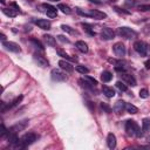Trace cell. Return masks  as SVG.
Segmentation results:
<instances>
[{"label":"cell","mask_w":150,"mask_h":150,"mask_svg":"<svg viewBox=\"0 0 150 150\" xmlns=\"http://www.w3.org/2000/svg\"><path fill=\"white\" fill-rule=\"evenodd\" d=\"M34 141H36V135L34 132H26L15 145H13L15 149H25L26 146H28L29 144H32Z\"/></svg>","instance_id":"obj_1"},{"label":"cell","mask_w":150,"mask_h":150,"mask_svg":"<svg viewBox=\"0 0 150 150\" xmlns=\"http://www.w3.org/2000/svg\"><path fill=\"white\" fill-rule=\"evenodd\" d=\"M125 131H127L128 136H141L139 128H138L137 123L132 120H128L125 122Z\"/></svg>","instance_id":"obj_2"},{"label":"cell","mask_w":150,"mask_h":150,"mask_svg":"<svg viewBox=\"0 0 150 150\" xmlns=\"http://www.w3.org/2000/svg\"><path fill=\"white\" fill-rule=\"evenodd\" d=\"M117 33L122 38H125V39H135L137 36V33L134 29L129 28V27H120L117 29Z\"/></svg>","instance_id":"obj_3"},{"label":"cell","mask_w":150,"mask_h":150,"mask_svg":"<svg viewBox=\"0 0 150 150\" xmlns=\"http://www.w3.org/2000/svg\"><path fill=\"white\" fill-rule=\"evenodd\" d=\"M134 49L141 55V56H146L148 53V45L143 41H136L134 43Z\"/></svg>","instance_id":"obj_4"},{"label":"cell","mask_w":150,"mask_h":150,"mask_svg":"<svg viewBox=\"0 0 150 150\" xmlns=\"http://www.w3.org/2000/svg\"><path fill=\"white\" fill-rule=\"evenodd\" d=\"M112 50H114V53H115V55H116L117 57H123V56L125 55V52H127L125 46H124L122 42H116V43L112 46Z\"/></svg>","instance_id":"obj_5"},{"label":"cell","mask_w":150,"mask_h":150,"mask_svg":"<svg viewBox=\"0 0 150 150\" xmlns=\"http://www.w3.org/2000/svg\"><path fill=\"white\" fill-rule=\"evenodd\" d=\"M2 46H4L7 50L13 52V53H20V52H21L20 46H19L18 43H15V42H12V41H4V42H2Z\"/></svg>","instance_id":"obj_6"},{"label":"cell","mask_w":150,"mask_h":150,"mask_svg":"<svg viewBox=\"0 0 150 150\" xmlns=\"http://www.w3.org/2000/svg\"><path fill=\"white\" fill-rule=\"evenodd\" d=\"M87 16L93 18V19H97V20H102V19L107 18V14L104 12L98 11V9H90L89 12H87Z\"/></svg>","instance_id":"obj_7"},{"label":"cell","mask_w":150,"mask_h":150,"mask_svg":"<svg viewBox=\"0 0 150 150\" xmlns=\"http://www.w3.org/2000/svg\"><path fill=\"white\" fill-rule=\"evenodd\" d=\"M50 76L54 81H66L67 80L66 74L62 73L60 69H53L52 73H50Z\"/></svg>","instance_id":"obj_8"},{"label":"cell","mask_w":150,"mask_h":150,"mask_svg":"<svg viewBox=\"0 0 150 150\" xmlns=\"http://www.w3.org/2000/svg\"><path fill=\"white\" fill-rule=\"evenodd\" d=\"M42 7L46 9V14H47V16H49V18H55V16H56V14H57V9H56V7H54V6L49 5V4H43Z\"/></svg>","instance_id":"obj_9"},{"label":"cell","mask_w":150,"mask_h":150,"mask_svg":"<svg viewBox=\"0 0 150 150\" xmlns=\"http://www.w3.org/2000/svg\"><path fill=\"white\" fill-rule=\"evenodd\" d=\"M101 36L104 40H111V39L115 38V32L109 27H104L102 29V32H101Z\"/></svg>","instance_id":"obj_10"},{"label":"cell","mask_w":150,"mask_h":150,"mask_svg":"<svg viewBox=\"0 0 150 150\" xmlns=\"http://www.w3.org/2000/svg\"><path fill=\"white\" fill-rule=\"evenodd\" d=\"M34 22H35V25L39 27V28H41V29H49L50 28V21H48V20H46V19H36V20H34Z\"/></svg>","instance_id":"obj_11"},{"label":"cell","mask_w":150,"mask_h":150,"mask_svg":"<svg viewBox=\"0 0 150 150\" xmlns=\"http://www.w3.org/2000/svg\"><path fill=\"white\" fill-rule=\"evenodd\" d=\"M121 77H122V81L123 82H125V83H128V84H130L132 87L136 86V80H135V77L132 75L127 74V73H122L121 74Z\"/></svg>","instance_id":"obj_12"},{"label":"cell","mask_w":150,"mask_h":150,"mask_svg":"<svg viewBox=\"0 0 150 150\" xmlns=\"http://www.w3.org/2000/svg\"><path fill=\"white\" fill-rule=\"evenodd\" d=\"M59 66H60L61 69L66 70L67 73H71V71L74 70V67H73L68 61H66V60H60V61H59Z\"/></svg>","instance_id":"obj_13"},{"label":"cell","mask_w":150,"mask_h":150,"mask_svg":"<svg viewBox=\"0 0 150 150\" xmlns=\"http://www.w3.org/2000/svg\"><path fill=\"white\" fill-rule=\"evenodd\" d=\"M27 121H22V122H19V123H16L15 125H13L12 128H9L8 129V131H13V132H18V131H21V130H23L26 127H27Z\"/></svg>","instance_id":"obj_14"},{"label":"cell","mask_w":150,"mask_h":150,"mask_svg":"<svg viewBox=\"0 0 150 150\" xmlns=\"http://www.w3.org/2000/svg\"><path fill=\"white\" fill-rule=\"evenodd\" d=\"M107 145H108L109 149H115L116 148V136L112 132L108 134V136H107Z\"/></svg>","instance_id":"obj_15"},{"label":"cell","mask_w":150,"mask_h":150,"mask_svg":"<svg viewBox=\"0 0 150 150\" xmlns=\"http://www.w3.org/2000/svg\"><path fill=\"white\" fill-rule=\"evenodd\" d=\"M34 60L40 67H47L48 66V61L40 54H34Z\"/></svg>","instance_id":"obj_16"},{"label":"cell","mask_w":150,"mask_h":150,"mask_svg":"<svg viewBox=\"0 0 150 150\" xmlns=\"http://www.w3.org/2000/svg\"><path fill=\"white\" fill-rule=\"evenodd\" d=\"M114 111L116 112V114H121L124 109H125V102L124 101H122V100H118L116 103H115V105H114Z\"/></svg>","instance_id":"obj_17"},{"label":"cell","mask_w":150,"mask_h":150,"mask_svg":"<svg viewBox=\"0 0 150 150\" xmlns=\"http://www.w3.org/2000/svg\"><path fill=\"white\" fill-rule=\"evenodd\" d=\"M2 13L5 14V15H7V16H9V18H15L16 15H18V9H13V8H6V7H4L2 8Z\"/></svg>","instance_id":"obj_18"},{"label":"cell","mask_w":150,"mask_h":150,"mask_svg":"<svg viewBox=\"0 0 150 150\" xmlns=\"http://www.w3.org/2000/svg\"><path fill=\"white\" fill-rule=\"evenodd\" d=\"M102 91H103V94H104L107 97H109V98H111V97L115 96V90H114L111 87L103 86V87H102Z\"/></svg>","instance_id":"obj_19"},{"label":"cell","mask_w":150,"mask_h":150,"mask_svg":"<svg viewBox=\"0 0 150 150\" xmlns=\"http://www.w3.org/2000/svg\"><path fill=\"white\" fill-rule=\"evenodd\" d=\"M75 46H76V48H77L80 52H82V53H87V52H88V46H87V43H86L84 41H76Z\"/></svg>","instance_id":"obj_20"},{"label":"cell","mask_w":150,"mask_h":150,"mask_svg":"<svg viewBox=\"0 0 150 150\" xmlns=\"http://www.w3.org/2000/svg\"><path fill=\"white\" fill-rule=\"evenodd\" d=\"M43 40H45V42H46L48 46H52V47H54V46H55V43H56L55 38H53V36H52V35H49V34L43 35Z\"/></svg>","instance_id":"obj_21"},{"label":"cell","mask_w":150,"mask_h":150,"mask_svg":"<svg viewBox=\"0 0 150 150\" xmlns=\"http://www.w3.org/2000/svg\"><path fill=\"white\" fill-rule=\"evenodd\" d=\"M142 131L143 132H146V131H150V118H143L142 121Z\"/></svg>","instance_id":"obj_22"},{"label":"cell","mask_w":150,"mask_h":150,"mask_svg":"<svg viewBox=\"0 0 150 150\" xmlns=\"http://www.w3.org/2000/svg\"><path fill=\"white\" fill-rule=\"evenodd\" d=\"M111 79H112V74H111L110 71H108V70H104V71L101 74V80H102L103 82H109Z\"/></svg>","instance_id":"obj_23"},{"label":"cell","mask_w":150,"mask_h":150,"mask_svg":"<svg viewBox=\"0 0 150 150\" xmlns=\"http://www.w3.org/2000/svg\"><path fill=\"white\" fill-rule=\"evenodd\" d=\"M125 110H127L129 114H137V112H138L137 107H135V105L131 104V103H125Z\"/></svg>","instance_id":"obj_24"},{"label":"cell","mask_w":150,"mask_h":150,"mask_svg":"<svg viewBox=\"0 0 150 150\" xmlns=\"http://www.w3.org/2000/svg\"><path fill=\"white\" fill-rule=\"evenodd\" d=\"M57 8H59V9H61V12H62V13H64V14H70V13H71L70 7H69V6H67V5H64V4H59Z\"/></svg>","instance_id":"obj_25"},{"label":"cell","mask_w":150,"mask_h":150,"mask_svg":"<svg viewBox=\"0 0 150 150\" xmlns=\"http://www.w3.org/2000/svg\"><path fill=\"white\" fill-rule=\"evenodd\" d=\"M80 83H81V86L83 87V88H87V89H93V87H94V84H91L89 81H87L86 79H81L80 80Z\"/></svg>","instance_id":"obj_26"},{"label":"cell","mask_w":150,"mask_h":150,"mask_svg":"<svg viewBox=\"0 0 150 150\" xmlns=\"http://www.w3.org/2000/svg\"><path fill=\"white\" fill-rule=\"evenodd\" d=\"M57 54H59L60 56L64 57L66 60H69V61H76V59H71L67 53H64V52H63V50H61V49H57Z\"/></svg>","instance_id":"obj_27"},{"label":"cell","mask_w":150,"mask_h":150,"mask_svg":"<svg viewBox=\"0 0 150 150\" xmlns=\"http://www.w3.org/2000/svg\"><path fill=\"white\" fill-rule=\"evenodd\" d=\"M21 101H22V96L20 95V96H18V97H16V98H15V100H14V101L11 103V104H8V105H7V108H8V109H9V108H13V107L18 105V104H19Z\"/></svg>","instance_id":"obj_28"},{"label":"cell","mask_w":150,"mask_h":150,"mask_svg":"<svg viewBox=\"0 0 150 150\" xmlns=\"http://www.w3.org/2000/svg\"><path fill=\"white\" fill-rule=\"evenodd\" d=\"M79 73H81V74H88L89 73V69L87 68V67H84V66H76V68H75Z\"/></svg>","instance_id":"obj_29"},{"label":"cell","mask_w":150,"mask_h":150,"mask_svg":"<svg viewBox=\"0 0 150 150\" xmlns=\"http://www.w3.org/2000/svg\"><path fill=\"white\" fill-rule=\"evenodd\" d=\"M116 87H117L121 91H127V90H128V87H127L122 81H117V82H116Z\"/></svg>","instance_id":"obj_30"},{"label":"cell","mask_w":150,"mask_h":150,"mask_svg":"<svg viewBox=\"0 0 150 150\" xmlns=\"http://www.w3.org/2000/svg\"><path fill=\"white\" fill-rule=\"evenodd\" d=\"M148 96H149V91H148V89L143 88V89L139 90V97H142V98H148Z\"/></svg>","instance_id":"obj_31"},{"label":"cell","mask_w":150,"mask_h":150,"mask_svg":"<svg viewBox=\"0 0 150 150\" xmlns=\"http://www.w3.org/2000/svg\"><path fill=\"white\" fill-rule=\"evenodd\" d=\"M30 42H33V43H34V45H35V46H36L39 49L43 50V48H45V47H43V45H42V43H41L39 40H36V39H32V40H30Z\"/></svg>","instance_id":"obj_32"},{"label":"cell","mask_w":150,"mask_h":150,"mask_svg":"<svg viewBox=\"0 0 150 150\" xmlns=\"http://www.w3.org/2000/svg\"><path fill=\"white\" fill-rule=\"evenodd\" d=\"M61 28L64 30V32H67V33H70V34H74V33H76L74 29H71L69 26H67V25H62L61 26Z\"/></svg>","instance_id":"obj_33"},{"label":"cell","mask_w":150,"mask_h":150,"mask_svg":"<svg viewBox=\"0 0 150 150\" xmlns=\"http://www.w3.org/2000/svg\"><path fill=\"white\" fill-rule=\"evenodd\" d=\"M101 107H102V109H103L105 112H108V114H109V112H111V108H110V107H109L107 103L102 102V103H101Z\"/></svg>","instance_id":"obj_34"},{"label":"cell","mask_w":150,"mask_h":150,"mask_svg":"<svg viewBox=\"0 0 150 150\" xmlns=\"http://www.w3.org/2000/svg\"><path fill=\"white\" fill-rule=\"evenodd\" d=\"M84 79H86L87 81H89V82H90L91 84H94V86H96V84H97V81H96L94 77H91V76H88V75H86V76H84Z\"/></svg>","instance_id":"obj_35"},{"label":"cell","mask_w":150,"mask_h":150,"mask_svg":"<svg viewBox=\"0 0 150 150\" xmlns=\"http://www.w3.org/2000/svg\"><path fill=\"white\" fill-rule=\"evenodd\" d=\"M124 4L127 7H134L136 5V0H125Z\"/></svg>","instance_id":"obj_36"},{"label":"cell","mask_w":150,"mask_h":150,"mask_svg":"<svg viewBox=\"0 0 150 150\" xmlns=\"http://www.w3.org/2000/svg\"><path fill=\"white\" fill-rule=\"evenodd\" d=\"M138 11H142V12L150 11V5H141V6H138Z\"/></svg>","instance_id":"obj_37"},{"label":"cell","mask_w":150,"mask_h":150,"mask_svg":"<svg viewBox=\"0 0 150 150\" xmlns=\"http://www.w3.org/2000/svg\"><path fill=\"white\" fill-rule=\"evenodd\" d=\"M8 132V130L5 128V125H4V123H1V131H0V136L2 137V136H5L6 134Z\"/></svg>","instance_id":"obj_38"},{"label":"cell","mask_w":150,"mask_h":150,"mask_svg":"<svg viewBox=\"0 0 150 150\" xmlns=\"http://www.w3.org/2000/svg\"><path fill=\"white\" fill-rule=\"evenodd\" d=\"M114 9H115L116 12H118V13H122V14H130L129 11H124V9H122V8H120V7H115Z\"/></svg>","instance_id":"obj_39"},{"label":"cell","mask_w":150,"mask_h":150,"mask_svg":"<svg viewBox=\"0 0 150 150\" xmlns=\"http://www.w3.org/2000/svg\"><path fill=\"white\" fill-rule=\"evenodd\" d=\"M82 27H84V28H86V30H87V32H89L91 35H94V34H95L93 30H90V26H89V25H87V23H82Z\"/></svg>","instance_id":"obj_40"},{"label":"cell","mask_w":150,"mask_h":150,"mask_svg":"<svg viewBox=\"0 0 150 150\" xmlns=\"http://www.w3.org/2000/svg\"><path fill=\"white\" fill-rule=\"evenodd\" d=\"M115 69H116L117 71H124V70H125V68H124L123 66H121V64H117V66H115Z\"/></svg>","instance_id":"obj_41"},{"label":"cell","mask_w":150,"mask_h":150,"mask_svg":"<svg viewBox=\"0 0 150 150\" xmlns=\"http://www.w3.org/2000/svg\"><path fill=\"white\" fill-rule=\"evenodd\" d=\"M57 39H59L60 41H62V42H67V43L69 42V40H68V39H66L63 35H59V36H57Z\"/></svg>","instance_id":"obj_42"},{"label":"cell","mask_w":150,"mask_h":150,"mask_svg":"<svg viewBox=\"0 0 150 150\" xmlns=\"http://www.w3.org/2000/svg\"><path fill=\"white\" fill-rule=\"evenodd\" d=\"M0 39H1V41H2V42H4V41H5V40H6V35H5V34H4V33H1V34H0Z\"/></svg>","instance_id":"obj_43"},{"label":"cell","mask_w":150,"mask_h":150,"mask_svg":"<svg viewBox=\"0 0 150 150\" xmlns=\"http://www.w3.org/2000/svg\"><path fill=\"white\" fill-rule=\"evenodd\" d=\"M149 64H150V61H146V62H145V67H146V69H149V68H150V66H149Z\"/></svg>","instance_id":"obj_44"},{"label":"cell","mask_w":150,"mask_h":150,"mask_svg":"<svg viewBox=\"0 0 150 150\" xmlns=\"http://www.w3.org/2000/svg\"><path fill=\"white\" fill-rule=\"evenodd\" d=\"M148 142L150 143V136H148Z\"/></svg>","instance_id":"obj_45"},{"label":"cell","mask_w":150,"mask_h":150,"mask_svg":"<svg viewBox=\"0 0 150 150\" xmlns=\"http://www.w3.org/2000/svg\"><path fill=\"white\" fill-rule=\"evenodd\" d=\"M1 4L4 5V4H5V0H1Z\"/></svg>","instance_id":"obj_46"},{"label":"cell","mask_w":150,"mask_h":150,"mask_svg":"<svg viewBox=\"0 0 150 150\" xmlns=\"http://www.w3.org/2000/svg\"><path fill=\"white\" fill-rule=\"evenodd\" d=\"M49 1H60V0H49Z\"/></svg>","instance_id":"obj_47"}]
</instances>
